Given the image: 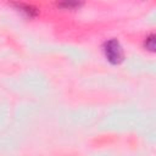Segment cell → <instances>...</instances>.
Listing matches in <instances>:
<instances>
[{
	"label": "cell",
	"mask_w": 156,
	"mask_h": 156,
	"mask_svg": "<svg viewBox=\"0 0 156 156\" xmlns=\"http://www.w3.org/2000/svg\"><path fill=\"white\" fill-rule=\"evenodd\" d=\"M102 51H104V55L107 58V61L113 65H118L123 60L122 46H121L119 41L116 39H110V40L105 41V44L102 46Z\"/></svg>",
	"instance_id": "1"
},
{
	"label": "cell",
	"mask_w": 156,
	"mask_h": 156,
	"mask_svg": "<svg viewBox=\"0 0 156 156\" xmlns=\"http://www.w3.org/2000/svg\"><path fill=\"white\" fill-rule=\"evenodd\" d=\"M80 4L79 2H63V4H60V6H66V7H76V6H79Z\"/></svg>",
	"instance_id": "4"
},
{
	"label": "cell",
	"mask_w": 156,
	"mask_h": 156,
	"mask_svg": "<svg viewBox=\"0 0 156 156\" xmlns=\"http://www.w3.org/2000/svg\"><path fill=\"white\" fill-rule=\"evenodd\" d=\"M18 9H21V11H23V12H26V15H28L29 17L30 16H34L35 13H37V10L35 9H33L32 6H29V5H26V4H15Z\"/></svg>",
	"instance_id": "2"
},
{
	"label": "cell",
	"mask_w": 156,
	"mask_h": 156,
	"mask_svg": "<svg viewBox=\"0 0 156 156\" xmlns=\"http://www.w3.org/2000/svg\"><path fill=\"white\" fill-rule=\"evenodd\" d=\"M145 48L147 50H150V51H154V49H155V35L154 34H150L146 38V40H145Z\"/></svg>",
	"instance_id": "3"
}]
</instances>
